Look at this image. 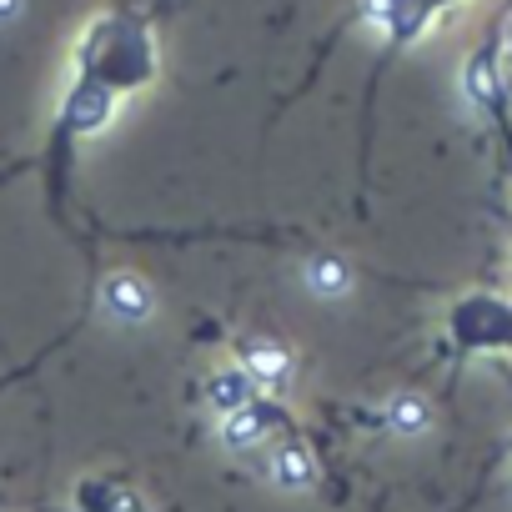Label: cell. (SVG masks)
<instances>
[{"label":"cell","instance_id":"obj_7","mask_svg":"<svg viewBox=\"0 0 512 512\" xmlns=\"http://www.w3.org/2000/svg\"><path fill=\"white\" fill-rule=\"evenodd\" d=\"M206 397H211V407H221V417L241 412V402H246V382H241V372H226V377H216V382L206 387Z\"/></svg>","mask_w":512,"mask_h":512},{"label":"cell","instance_id":"obj_4","mask_svg":"<svg viewBox=\"0 0 512 512\" xmlns=\"http://www.w3.org/2000/svg\"><path fill=\"white\" fill-rule=\"evenodd\" d=\"M272 477H277L282 487H307V482H312L307 452H302V447H282V452L272 457Z\"/></svg>","mask_w":512,"mask_h":512},{"label":"cell","instance_id":"obj_9","mask_svg":"<svg viewBox=\"0 0 512 512\" xmlns=\"http://www.w3.org/2000/svg\"><path fill=\"white\" fill-rule=\"evenodd\" d=\"M502 51H507V61H512V26H507V36H502Z\"/></svg>","mask_w":512,"mask_h":512},{"label":"cell","instance_id":"obj_5","mask_svg":"<svg viewBox=\"0 0 512 512\" xmlns=\"http://www.w3.org/2000/svg\"><path fill=\"white\" fill-rule=\"evenodd\" d=\"M387 422H392L397 432H422V427L432 422V412H427L422 397H392V402H387Z\"/></svg>","mask_w":512,"mask_h":512},{"label":"cell","instance_id":"obj_2","mask_svg":"<svg viewBox=\"0 0 512 512\" xmlns=\"http://www.w3.org/2000/svg\"><path fill=\"white\" fill-rule=\"evenodd\" d=\"M246 367H251V377L262 387H287V377H292V357L282 347H272V342H256L246 352Z\"/></svg>","mask_w":512,"mask_h":512},{"label":"cell","instance_id":"obj_1","mask_svg":"<svg viewBox=\"0 0 512 512\" xmlns=\"http://www.w3.org/2000/svg\"><path fill=\"white\" fill-rule=\"evenodd\" d=\"M101 302H106V312H111V317H121V322H146V317H151V307H156V297L146 292V282H141V277H131V272L111 277V282L101 287Z\"/></svg>","mask_w":512,"mask_h":512},{"label":"cell","instance_id":"obj_3","mask_svg":"<svg viewBox=\"0 0 512 512\" xmlns=\"http://www.w3.org/2000/svg\"><path fill=\"white\" fill-rule=\"evenodd\" d=\"M307 287L322 292V297H347V287H352V267L337 262V256H312V262H307Z\"/></svg>","mask_w":512,"mask_h":512},{"label":"cell","instance_id":"obj_8","mask_svg":"<svg viewBox=\"0 0 512 512\" xmlns=\"http://www.w3.org/2000/svg\"><path fill=\"white\" fill-rule=\"evenodd\" d=\"M21 16V0H0V21H16Z\"/></svg>","mask_w":512,"mask_h":512},{"label":"cell","instance_id":"obj_6","mask_svg":"<svg viewBox=\"0 0 512 512\" xmlns=\"http://www.w3.org/2000/svg\"><path fill=\"white\" fill-rule=\"evenodd\" d=\"M262 432H267V422L256 417V412H246V407H241V412H231V417L221 422V442H226V447H251Z\"/></svg>","mask_w":512,"mask_h":512}]
</instances>
